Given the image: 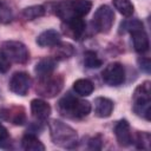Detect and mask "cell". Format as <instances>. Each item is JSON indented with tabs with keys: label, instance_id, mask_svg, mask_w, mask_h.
<instances>
[{
	"label": "cell",
	"instance_id": "6da1fadb",
	"mask_svg": "<svg viewBox=\"0 0 151 151\" xmlns=\"http://www.w3.org/2000/svg\"><path fill=\"white\" fill-rule=\"evenodd\" d=\"M57 107L63 117L70 119H81L91 112L90 101L80 99L70 93L60 98V100L57 104Z\"/></svg>",
	"mask_w": 151,
	"mask_h": 151
},
{
	"label": "cell",
	"instance_id": "7a4b0ae2",
	"mask_svg": "<svg viewBox=\"0 0 151 151\" xmlns=\"http://www.w3.org/2000/svg\"><path fill=\"white\" fill-rule=\"evenodd\" d=\"M48 130L53 144L64 149H73L78 143V134L73 127L58 119L48 122Z\"/></svg>",
	"mask_w": 151,
	"mask_h": 151
},
{
	"label": "cell",
	"instance_id": "3957f363",
	"mask_svg": "<svg viewBox=\"0 0 151 151\" xmlns=\"http://www.w3.org/2000/svg\"><path fill=\"white\" fill-rule=\"evenodd\" d=\"M92 8L90 0H61L54 6V14L63 21L84 18Z\"/></svg>",
	"mask_w": 151,
	"mask_h": 151
},
{
	"label": "cell",
	"instance_id": "277c9868",
	"mask_svg": "<svg viewBox=\"0 0 151 151\" xmlns=\"http://www.w3.org/2000/svg\"><path fill=\"white\" fill-rule=\"evenodd\" d=\"M133 111L138 117L150 120L151 118V83L149 80L139 84L132 94Z\"/></svg>",
	"mask_w": 151,
	"mask_h": 151
},
{
	"label": "cell",
	"instance_id": "5b68a950",
	"mask_svg": "<svg viewBox=\"0 0 151 151\" xmlns=\"http://www.w3.org/2000/svg\"><path fill=\"white\" fill-rule=\"evenodd\" d=\"M63 86H64L63 76L51 73L48 76L38 77L35 92L44 98H53L63 90Z\"/></svg>",
	"mask_w": 151,
	"mask_h": 151
},
{
	"label": "cell",
	"instance_id": "8992f818",
	"mask_svg": "<svg viewBox=\"0 0 151 151\" xmlns=\"http://www.w3.org/2000/svg\"><path fill=\"white\" fill-rule=\"evenodd\" d=\"M2 51L9 59V61L17 64H26L29 60V51L25 44L17 40H7L2 42Z\"/></svg>",
	"mask_w": 151,
	"mask_h": 151
},
{
	"label": "cell",
	"instance_id": "52a82bcc",
	"mask_svg": "<svg viewBox=\"0 0 151 151\" xmlns=\"http://www.w3.org/2000/svg\"><path fill=\"white\" fill-rule=\"evenodd\" d=\"M114 22V13L113 9L107 5H101L97 8L93 15L92 25L100 33H109Z\"/></svg>",
	"mask_w": 151,
	"mask_h": 151
},
{
	"label": "cell",
	"instance_id": "ba28073f",
	"mask_svg": "<svg viewBox=\"0 0 151 151\" xmlns=\"http://www.w3.org/2000/svg\"><path fill=\"white\" fill-rule=\"evenodd\" d=\"M101 78L109 86H119L125 81V68L120 63H111L103 70Z\"/></svg>",
	"mask_w": 151,
	"mask_h": 151
},
{
	"label": "cell",
	"instance_id": "9c48e42d",
	"mask_svg": "<svg viewBox=\"0 0 151 151\" xmlns=\"http://www.w3.org/2000/svg\"><path fill=\"white\" fill-rule=\"evenodd\" d=\"M32 78L26 72H15L9 79V90L18 96H26L31 88Z\"/></svg>",
	"mask_w": 151,
	"mask_h": 151
},
{
	"label": "cell",
	"instance_id": "30bf717a",
	"mask_svg": "<svg viewBox=\"0 0 151 151\" xmlns=\"http://www.w3.org/2000/svg\"><path fill=\"white\" fill-rule=\"evenodd\" d=\"M0 119L9 122L13 125H24L26 123V111L22 106L0 107Z\"/></svg>",
	"mask_w": 151,
	"mask_h": 151
},
{
	"label": "cell",
	"instance_id": "8fae6325",
	"mask_svg": "<svg viewBox=\"0 0 151 151\" xmlns=\"http://www.w3.org/2000/svg\"><path fill=\"white\" fill-rule=\"evenodd\" d=\"M114 136L118 144L123 147L130 146L133 143V136L130 129V124L126 119L119 120L114 126Z\"/></svg>",
	"mask_w": 151,
	"mask_h": 151
},
{
	"label": "cell",
	"instance_id": "7c38bea8",
	"mask_svg": "<svg viewBox=\"0 0 151 151\" xmlns=\"http://www.w3.org/2000/svg\"><path fill=\"white\" fill-rule=\"evenodd\" d=\"M66 24L65 32L67 31V34L71 35L74 40H81L86 32V22L83 18H74L68 21H64Z\"/></svg>",
	"mask_w": 151,
	"mask_h": 151
},
{
	"label": "cell",
	"instance_id": "4fadbf2b",
	"mask_svg": "<svg viewBox=\"0 0 151 151\" xmlns=\"http://www.w3.org/2000/svg\"><path fill=\"white\" fill-rule=\"evenodd\" d=\"M51 106L47 101L42 99H33L31 101V112L32 116L38 120V122H44L46 120L50 114H51Z\"/></svg>",
	"mask_w": 151,
	"mask_h": 151
},
{
	"label": "cell",
	"instance_id": "5bb4252c",
	"mask_svg": "<svg viewBox=\"0 0 151 151\" xmlns=\"http://www.w3.org/2000/svg\"><path fill=\"white\" fill-rule=\"evenodd\" d=\"M61 41L60 33L55 29H46L37 38V44L41 47H53Z\"/></svg>",
	"mask_w": 151,
	"mask_h": 151
},
{
	"label": "cell",
	"instance_id": "9a60e30c",
	"mask_svg": "<svg viewBox=\"0 0 151 151\" xmlns=\"http://www.w3.org/2000/svg\"><path fill=\"white\" fill-rule=\"evenodd\" d=\"M113 111V101L106 97H98L94 99V114L98 118H107Z\"/></svg>",
	"mask_w": 151,
	"mask_h": 151
},
{
	"label": "cell",
	"instance_id": "2e32d148",
	"mask_svg": "<svg viewBox=\"0 0 151 151\" xmlns=\"http://www.w3.org/2000/svg\"><path fill=\"white\" fill-rule=\"evenodd\" d=\"M132 35V44H133V48L136 52L138 53H145L149 51L150 47V42H149V37L146 34V32L144 31V28L134 31L131 33Z\"/></svg>",
	"mask_w": 151,
	"mask_h": 151
},
{
	"label": "cell",
	"instance_id": "e0dca14e",
	"mask_svg": "<svg viewBox=\"0 0 151 151\" xmlns=\"http://www.w3.org/2000/svg\"><path fill=\"white\" fill-rule=\"evenodd\" d=\"M55 67H57V60L53 59L52 57H46V58L40 59L35 64L34 72L37 77H44V76H48L53 73Z\"/></svg>",
	"mask_w": 151,
	"mask_h": 151
},
{
	"label": "cell",
	"instance_id": "ac0fdd59",
	"mask_svg": "<svg viewBox=\"0 0 151 151\" xmlns=\"http://www.w3.org/2000/svg\"><path fill=\"white\" fill-rule=\"evenodd\" d=\"M74 54V47L68 42H59L53 46V59L55 60H65L71 58Z\"/></svg>",
	"mask_w": 151,
	"mask_h": 151
},
{
	"label": "cell",
	"instance_id": "d6986e66",
	"mask_svg": "<svg viewBox=\"0 0 151 151\" xmlns=\"http://www.w3.org/2000/svg\"><path fill=\"white\" fill-rule=\"evenodd\" d=\"M21 147L26 151H44L45 145L33 133H26L21 139Z\"/></svg>",
	"mask_w": 151,
	"mask_h": 151
},
{
	"label": "cell",
	"instance_id": "ffe728a7",
	"mask_svg": "<svg viewBox=\"0 0 151 151\" xmlns=\"http://www.w3.org/2000/svg\"><path fill=\"white\" fill-rule=\"evenodd\" d=\"M94 90V85L91 80L88 79H77L74 83H73V91L80 96V97H87L90 96Z\"/></svg>",
	"mask_w": 151,
	"mask_h": 151
},
{
	"label": "cell",
	"instance_id": "44dd1931",
	"mask_svg": "<svg viewBox=\"0 0 151 151\" xmlns=\"http://www.w3.org/2000/svg\"><path fill=\"white\" fill-rule=\"evenodd\" d=\"M45 13H46V9L42 5H33V6L25 7L21 12V15L26 20H34L40 17H44Z\"/></svg>",
	"mask_w": 151,
	"mask_h": 151
},
{
	"label": "cell",
	"instance_id": "7402d4cb",
	"mask_svg": "<svg viewBox=\"0 0 151 151\" xmlns=\"http://www.w3.org/2000/svg\"><path fill=\"white\" fill-rule=\"evenodd\" d=\"M142 28H144V25L140 20H138V19H127V20L122 21V24L119 26V33L120 34L132 33V32L142 29Z\"/></svg>",
	"mask_w": 151,
	"mask_h": 151
},
{
	"label": "cell",
	"instance_id": "603a6c76",
	"mask_svg": "<svg viewBox=\"0 0 151 151\" xmlns=\"http://www.w3.org/2000/svg\"><path fill=\"white\" fill-rule=\"evenodd\" d=\"M113 7L124 17H131L133 14L134 7L130 0H112Z\"/></svg>",
	"mask_w": 151,
	"mask_h": 151
},
{
	"label": "cell",
	"instance_id": "cb8c5ba5",
	"mask_svg": "<svg viewBox=\"0 0 151 151\" xmlns=\"http://www.w3.org/2000/svg\"><path fill=\"white\" fill-rule=\"evenodd\" d=\"M84 65L87 68H98L103 65V61L94 51H86L84 53Z\"/></svg>",
	"mask_w": 151,
	"mask_h": 151
},
{
	"label": "cell",
	"instance_id": "d4e9b609",
	"mask_svg": "<svg viewBox=\"0 0 151 151\" xmlns=\"http://www.w3.org/2000/svg\"><path fill=\"white\" fill-rule=\"evenodd\" d=\"M133 142L137 146V149L142 150H149L150 149V143H151V136L149 132H137L136 136L133 137Z\"/></svg>",
	"mask_w": 151,
	"mask_h": 151
},
{
	"label": "cell",
	"instance_id": "484cf974",
	"mask_svg": "<svg viewBox=\"0 0 151 151\" xmlns=\"http://www.w3.org/2000/svg\"><path fill=\"white\" fill-rule=\"evenodd\" d=\"M13 18L14 13L11 6L6 1L0 0V24H9Z\"/></svg>",
	"mask_w": 151,
	"mask_h": 151
},
{
	"label": "cell",
	"instance_id": "4316f807",
	"mask_svg": "<svg viewBox=\"0 0 151 151\" xmlns=\"http://www.w3.org/2000/svg\"><path fill=\"white\" fill-rule=\"evenodd\" d=\"M12 146L11 137L8 134L7 129L0 123V147L1 149H9Z\"/></svg>",
	"mask_w": 151,
	"mask_h": 151
},
{
	"label": "cell",
	"instance_id": "83f0119b",
	"mask_svg": "<svg viewBox=\"0 0 151 151\" xmlns=\"http://www.w3.org/2000/svg\"><path fill=\"white\" fill-rule=\"evenodd\" d=\"M11 68V61L5 54V52L0 48V73H6Z\"/></svg>",
	"mask_w": 151,
	"mask_h": 151
},
{
	"label": "cell",
	"instance_id": "f1b7e54d",
	"mask_svg": "<svg viewBox=\"0 0 151 151\" xmlns=\"http://www.w3.org/2000/svg\"><path fill=\"white\" fill-rule=\"evenodd\" d=\"M103 142H104L103 137L100 134H97L88 140V147L92 150H100L103 147Z\"/></svg>",
	"mask_w": 151,
	"mask_h": 151
},
{
	"label": "cell",
	"instance_id": "f546056e",
	"mask_svg": "<svg viewBox=\"0 0 151 151\" xmlns=\"http://www.w3.org/2000/svg\"><path fill=\"white\" fill-rule=\"evenodd\" d=\"M138 65H139L140 70H143L145 73H150V70H151L150 58H147V57H139L138 58Z\"/></svg>",
	"mask_w": 151,
	"mask_h": 151
}]
</instances>
